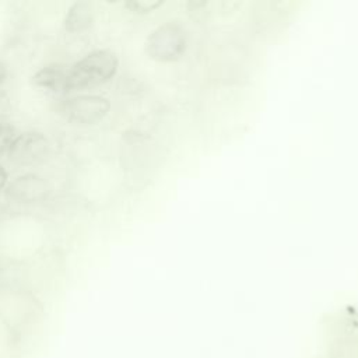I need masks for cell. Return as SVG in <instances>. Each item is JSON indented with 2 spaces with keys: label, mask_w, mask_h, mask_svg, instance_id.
Returning <instances> with one entry per match:
<instances>
[{
  "label": "cell",
  "mask_w": 358,
  "mask_h": 358,
  "mask_svg": "<svg viewBox=\"0 0 358 358\" xmlns=\"http://www.w3.org/2000/svg\"><path fill=\"white\" fill-rule=\"evenodd\" d=\"M10 109V99L4 92H0V117L6 115Z\"/></svg>",
  "instance_id": "obj_10"
},
{
  "label": "cell",
  "mask_w": 358,
  "mask_h": 358,
  "mask_svg": "<svg viewBox=\"0 0 358 358\" xmlns=\"http://www.w3.org/2000/svg\"><path fill=\"white\" fill-rule=\"evenodd\" d=\"M4 77H6V64L0 60V84L4 80Z\"/></svg>",
  "instance_id": "obj_12"
},
{
  "label": "cell",
  "mask_w": 358,
  "mask_h": 358,
  "mask_svg": "<svg viewBox=\"0 0 358 358\" xmlns=\"http://www.w3.org/2000/svg\"><path fill=\"white\" fill-rule=\"evenodd\" d=\"M14 137H15L14 127H11L7 123H0V152L10 147Z\"/></svg>",
  "instance_id": "obj_8"
},
{
  "label": "cell",
  "mask_w": 358,
  "mask_h": 358,
  "mask_svg": "<svg viewBox=\"0 0 358 358\" xmlns=\"http://www.w3.org/2000/svg\"><path fill=\"white\" fill-rule=\"evenodd\" d=\"M91 22H92V8L87 1L74 3L69 8L64 20L66 29L70 32L83 31L88 28Z\"/></svg>",
  "instance_id": "obj_6"
},
{
  "label": "cell",
  "mask_w": 358,
  "mask_h": 358,
  "mask_svg": "<svg viewBox=\"0 0 358 358\" xmlns=\"http://www.w3.org/2000/svg\"><path fill=\"white\" fill-rule=\"evenodd\" d=\"M48 140L42 133L27 131L15 136L8 147L10 158L18 164H32L45 157Z\"/></svg>",
  "instance_id": "obj_4"
},
{
  "label": "cell",
  "mask_w": 358,
  "mask_h": 358,
  "mask_svg": "<svg viewBox=\"0 0 358 358\" xmlns=\"http://www.w3.org/2000/svg\"><path fill=\"white\" fill-rule=\"evenodd\" d=\"M7 193L11 199L17 201L31 203L45 199L49 193V186L43 178L31 173L15 178L8 185Z\"/></svg>",
  "instance_id": "obj_5"
},
{
  "label": "cell",
  "mask_w": 358,
  "mask_h": 358,
  "mask_svg": "<svg viewBox=\"0 0 358 358\" xmlns=\"http://www.w3.org/2000/svg\"><path fill=\"white\" fill-rule=\"evenodd\" d=\"M7 182V172L4 171V168L0 165V189L6 185Z\"/></svg>",
  "instance_id": "obj_11"
},
{
  "label": "cell",
  "mask_w": 358,
  "mask_h": 358,
  "mask_svg": "<svg viewBox=\"0 0 358 358\" xmlns=\"http://www.w3.org/2000/svg\"><path fill=\"white\" fill-rule=\"evenodd\" d=\"M64 76H66V71H63L60 67L48 66V67L41 69L32 77V81L39 87H45V88H50V90H63Z\"/></svg>",
  "instance_id": "obj_7"
},
{
  "label": "cell",
  "mask_w": 358,
  "mask_h": 358,
  "mask_svg": "<svg viewBox=\"0 0 358 358\" xmlns=\"http://www.w3.org/2000/svg\"><path fill=\"white\" fill-rule=\"evenodd\" d=\"M110 108V102L99 95H77L62 105V112L69 120L77 123H95Z\"/></svg>",
  "instance_id": "obj_3"
},
{
  "label": "cell",
  "mask_w": 358,
  "mask_h": 358,
  "mask_svg": "<svg viewBox=\"0 0 358 358\" xmlns=\"http://www.w3.org/2000/svg\"><path fill=\"white\" fill-rule=\"evenodd\" d=\"M117 63V56L112 50L102 49L88 53L66 71L63 91L81 90L108 81L116 73Z\"/></svg>",
  "instance_id": "obj_1"
},
{
  "label": "cell",
  "mask_w": 358,
  "mask_h": 358,
  "mask_svg": "<svg viewBox=\"0 0 358 358\" xmlns=\"http://www.w3.org/2000/svg\"><path fill=\"white\" fill-rule=\"evenodd\" d=\"M186 29L173 21L157 27L145 39V52L150 57L161 62L178 59L186 49Z\"/></svg>",
  "instance_id": "obj_2"
},
{
  "label": "cell",
  "mask_w": 358,
  "mask_h": 358,
  "mask_svg": "<svg viewBox=\"0 0 358 358\" xmlns=\"http://www.w3.org/2000/svg\"><path fill=\"white\" fill-rule=\"evenodd\" d=\"M129 7H131L136 11H151L155 7H158L159 4H162V0H130L126 3Z\"/></svg>",
  "instance_id": "obj_9"
}]
</instances>
